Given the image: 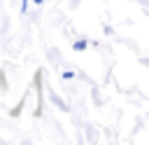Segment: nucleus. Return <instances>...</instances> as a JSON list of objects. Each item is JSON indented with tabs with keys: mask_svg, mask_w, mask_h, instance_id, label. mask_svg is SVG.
<instances>
[{
	"mask_svg": "<svg viewBox=\"0 0 149 145\" xmlns=\"http://www.w3.org/2000/svg\"><path fill=\"white\" fill-rule=\"evenodd\" d=\"M86 47H88V42H86V40H77V42H74V51H84Z\"/></svg>",
	"mask_w": 149,
	"mask_h": 145,
	"instance_id": "1",
	"label": "nucleus"
},
{
	"mask_svg": "<svg viewBox=\"0 0 149 145\" xmlns=\"http://www.w3.org/2000/svg\"><path fill=\"white\" fill-rule=\"evenodd\" d=\"M63 77H65V80H72V77H74V72H72V70H65V72H63Z\"/></svg>",
	"mask_w": 149,
	"mask_h": 145,
	"instance_id": "2",
	"label": "nucleus"
},
{
	"mask_svg": "<svg viewBox=\"0 0 149 145\" xmlns=\"http://www.w3.org/2000/svg\"><path fill=\"white\" fill-rule=\"evenodd\" d=\"M33 2H35V5H42V2H44V0H33Z\"/></svg>",
	"mask_w": 149,
	"mask_h": 145,
	"instance_id": "3",
	"label": "nucleus"
}]
</instances>
